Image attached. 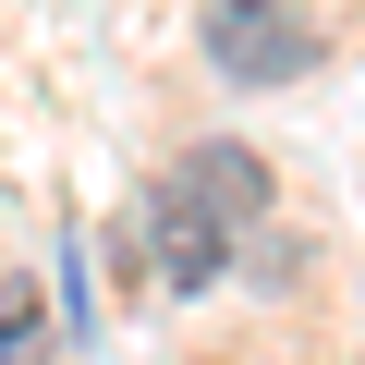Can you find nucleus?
Segmentation results:
<instances>
[{"instance_id": "nucleus-3", "label": "nucleus", "mask_w": 365, "mask_h": 365, "mask_svg": "<svg viewBox=\"0 0 365 365\" xmlns=\"http://www.w3.org/2000/svg\"><path fill=\"white\" fill-rule=\"evenodd\" d=\"M182 195H195L220 232H256L268 220V158L256 146H195V158H182Z\"/></svg>"}, {"instance_id": "nucleus-4", "label": "nucleus", "mask_w": 365, "mask_h": 365, "mask_svg": "<svg viewBox=\"0 0 365 365\" xmlns=\"http://www.w3.org/2000/svg\"><path fill=\"white\" fill-rule=\"evenodd\" d=\"M0 365H49V317L25 280H0Z\"/></svg>"}, {"instance_id": "nucleus-2", "label": "nucleus", "mask_w": 365, "mask_h": 365, "mask_svg": "<svg viewBox=\"0 0 365 365\" xmlns=\"http://www.w3.org/2000/svg\"><path fill=\"white\" fill-rule=\"evenodd\" d=\"M146 256H158V280H170V292H207V280H220V256H232V232L182 195V182H158V195H146Z\"/></svg>"}, {"instance_id": "nucleus-1", "label": "nucleus", "mask_w": 365, "mask_h": 365, "mask_svg": "<svg viewBox=\"0 0 365 365\" xmlns=\"http://www.w3.org/2000/svg\"><path fill=\"white\" fill-rule=\"evenodd\" d=\"M207 61L232 86H292L317 61V25L292 13V0H220V13H207Z\"/></svg>"}]
</instances>
